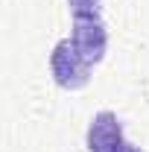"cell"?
I'll list each match as a JSON object with an SVG mask.
<instances>
[{"mask_svg":"<svg viewBox=\"0 0 149 152\" xmlns=\"http://www.w3.org/2000/svg\"><path fill=\"white\" fill-rule=\"evenodd\" d=\"M91 61L82 58V53L73 47L70 38H61L53 53H50V73H53V82L64 91H79L91 82Z\"/></svg>","mask_w":149,"mask_h":152,"instance_id":"1","label":"cell"},{"mask_svg":"<svg viewBox=\"0 0 149 152\" xmlns=\"http://www.w3.org/2000/svg\"><path fill=\"white\" fill-rule=\"evenodd\" d=\"M70 41L82 53V58H88L91 64H99L108 50V29L99 18H73Z\"/></svg>","mask_w":149,"mask_h":152,"instance_id":"2","label":"cell"},{"mask_svg":"<svg viewBox=\"0 0 149 152\" xmlns=\"http://www.w3.org/2000/svg\"><path fill=\"white\" fill-rule=\"evenodd\" d=\"M88 152H117L126 137H123V123L117 120L114 111H99L93 114L91 126H88Z\"/></svg>","mask_w":149,"mask_h":152,"instance_id":"3","label":"cell"},{"mask_svg":"<svg viewBox=\"0 0 149 152\" xmlns=\"http://www.w3.org/2000/svg\"><path fill=\"white\" fill-rule=\"evenodd\" d=\"M102 0H67V9L73 18H99Z\"/></svg>","mask_w":149,"mask_h":152,"instance_id":"4","label":"cell"},{"mask_svg":"<svg viewBox=\"0 0 149 152\" xmlns=\"http://www.w3.org/2000/svg\"><path fill=\"white\" fill-rule=\"evenodd\" d=\"M117 152H140V146H134V143H129V140H126V143H123Z\"/></svg>","mask_w":149,"mask_h":152,"instance_id":"5","label":"cell"}]
</instances>
